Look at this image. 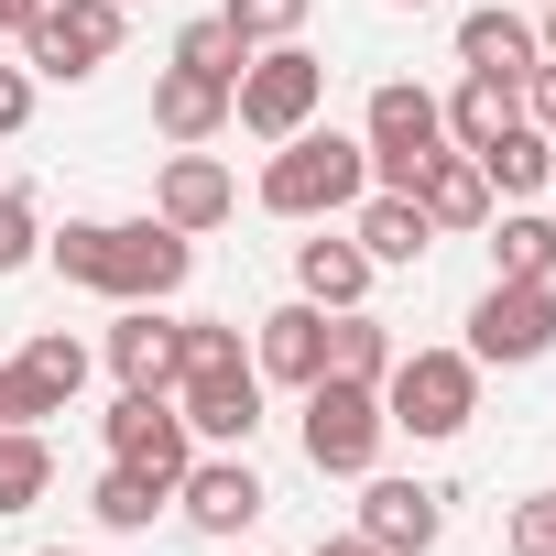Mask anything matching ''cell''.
Here are the masks:
<instances>
[{
	"instance_id": "1",
	"label": "cell",
	"mask_w": 556,
	"mask_h": 556,
	"mask_svg": "<svg viewBox=\"0 0 556 556\" xmlns=\"http://www.w3.org/2000/svg\"><path fill=\"white\" fill-rule=\"evenodd\" d=\"M55 273L88 285V295H121V306H164L186 273H197V251L164 218H66L55 229Z\"/></svg>"
},
{
	"instance_id": "2",
	"label": "cell",
	"mask_w": 556,
	"mask_h": 556,
	"mask_svg": "<svg viewBox=\"0 0 556 556\" xmlns=\"http://www.w3.org/2000/svg\"><path fill=\"white\" fill-rule=\"evenodd\" d=\"M361 186H371V153H361L350 131H295L285 153L262 164V207H273V218H328V207H361Z\"/></svg>"
},
{
	"instance_id": "3",
	"label": "cell",
	"mask_w": 556,
	"mask_h": 556,
	"mask_svg": "<svg viewBox=\"0 0 556 556\" xmlns=\"http://www.w3.org/2000/svg\"><path fill=\"white\" fill-rule=\"evenodd\" d=\"M480 415V361L469 350H404L393 371H382V426H404V437H458Z\"/></svg>"
},
{
	"instance_id": "4",
	"label": "cell",
	"mask_w": 556,
	"mask_h": 556,
	"mask_svg": "<svg viewBox=\"0 0 556 556\" xmlns=\"http://www.w3.org/2000/svg\"><path fill=\"white\" fill-rule=\"evenodd\" d=\"M361 153H371V186H382V197H415L426 164L447 153V110L393 77V88H371V142H361Z\"/></svg>"
},
{
	"instance_id": "5",
	"label": "cell",
	"mask_w": 556,
	"mask_h": 556,
	"mask_svg": "<svg viewBox=\"0 0 556 556\" xmlns=\"http://www.w3.org/2000/svg\"><path fill=\"white\" fill-rule=\"evenodd\" d=\"M317 99H328V66H317L306 45H273V55H251V66L229 77V110H240V131H262V142H295V131L317 121Z\"/></svg>"
},
{
	"instance_id": "6",
	"label": "cell",
	"mask_w": 556,
	"mask_h": 556,
	"mask_svg": "<svg viewBox=\"0 0 556 556\" xmlns=\"http://www.w3.org/2000/svg\"><path fill=\"white\" fill-rule=\"evenodd\" d=\"M306 458H317L328 480H361V469L382 458V393L317 371V382H306Z\"/></svg>"
},
{
	"instance_id": "7",
	"label": "cell",
	"mask_w": 556,
	"mask_h": 556,
	"mask_svg": "<svg viewBox=\"0 0 556 556\" xmlns=\"http://www.w3.org/2000/svg\"><path fill=\"white\" fill-rule=\"evenodd\" d=\"M23 45H34L45 77H99L121 55V0H45V12L23 23Z\"/></svg>"
},
{
	"instance_id": "8",
	"label": "cell",
	"mask_w": 556,
	"mask_h": 556,
	"mask_svg": "<svg viewBox=\"0 0 556 556\" xmlns=\"http://www.w3.org/2000/svg\"><path fill=\"white\" fill-rule=\"evenodd\" d=\"M545 350H556V295H545V285H491V295L469 306V361L523 371V361H545Z\"/></svg>"
},
{
	"instance_id": "9",
	"label": "cell",
	"mask_w": 556,
	"mask_h": 556,
	"mask_svg": "<svg viewBox=\"0 0 556 556\" xmlns=\"http://www.w3.org/2000/svg\"><path fill=\"white\" fill-rule=\"evenodd\" d=\"M77 382H88V350H77L66 328L23 339V361L0 371V426H45V415H66V404H77Z\"/></svg>"
},
{
	"instance_id": "10",
	"label": "cell",
	"mask_w": 556,
	"mask_h": 556,
	"mask_svg": "<svg viewBox=\"0 0 556 556\" xmlns=\"http://www.w3.org/2000/svg\"><path fill=\"white\" fill-rule=\"evenodd\" d=\"M110 458H121V469H153V480L175 491V480L197 469V437H186V415H175L164 393H131V382H121V404H110Z\"/></svg>"
},
{
	"instance_id": "11",
	"label": "cell",
	"mask_w": 556,
	"mask_h": 556,
	"mask_svg": "<svg viewBox=\"0 0 556 556\" xmlns=\"http://www.w3.org/2000/svg\"><path fill=\"white\" fill-rule=\"evenodd\" d=\"M437 523H447V491H426V480H371L361 491V545L371 556H426Z\"/></svg>"
},
{
	"instance_id": "12",
	"label": "cell",
	"mask_w": 556,
	"mask_h": 556,
	"mask_svg": "<svg viewBox=\"0 0 556 556\" xmlns=\"http://www.w3.org/2000/svg\"><path fill=\"white\" fill-rule=\"evenodd\" d=\"M175 415H186V437H207V447H251V426H262L251 361H240V371H207V382H175Z\"/></svg>"
},
{
	"instance_id": "13",
	"label": "cell",
	"mask_w": 556,
	"mask_h": 556,
	"mask_svg": "<svg viewBox=\"0 0 556 556\" xmlns=\"http://www.w3.org/2000/svg\"><path fill=\"white\" fill-rule=\"evenodd\" d=\"M175 491H186V523H197V534H240V523H262V502H273V491L251 480V458H197Z\"/></svg>"
},
{
	"instance_id": "14",
	"label": "cell",
	"mask_w": 556,
	"mask_h": 556,
	"mask_svg": "<svg viewBox=\"0 0 556 556\" xmlns=\"http://www.w3.org/2000/svg\"><path fill=\"white\" fill-rule=\"evenodd\" d=\"M458 66H469V77H534L545 45H534V23L513 12V0H491V12L458 23Z\"/></svg>"
},
{
	"instance_id": "15",
	"label": "cell",
	"mask_w": 556,
	"mask_h": 556,
	"mask_svg": "<svg viewBox=\"0 0 556 556\" xmlns=\"http://www.w3.org/2000/svg\"><path fill=\"white\" fill-rule=\"evenodd\" d=\"M153 218H164V229H186V240H197V229H218V218H229V164H207V153H175V164H164V197H153Z\"/></svg>"
},
{
	"instance_id": "16",
	"label": "cell",
	"mask_w": 556,
	"mask_h": 556,
	"mask_svg": "<svg viewBox=\"0 0 556 556\" xmlns=\"http://www.w3.org/2000/svg\"><path fill=\"white\" fill-rule=\"evenodd\" d=\"M262 371L306 393V382L328 371V306H273V317H262Z\"/></svg>"
},
{
	"instance_id": "17",
	"label": "cell",
	"mask_w": 556,
	"mask_h": 556,
	"mask_svg": "<svg viewBox=\"0 0 556 556\" xmlns=\"http://www.w3.org/2000/svg\"><path fill=\"white\" fill-rule=\"evenodd\" d=\"M218 121H229V77L164 66V88H153V131H164V142H207Z\"/></svg>"
},
{
	"instance_id": "18",
	"label": "cell",
	"mask_w": 556,
	"mask_h": 556,
	"mask_svg": "<svg viewBox=\"0 0 556 556\" xmlns=\"http://www.w3.org/2000/svg\"><path fill=\"white\" fill-rule=\"evenodd\" d=\"M415 207H426V229H480V218H491V175H480V153H437L426 186H415Z\"/></svg>"
},
{
	"instance_id": "19",
	"label": "cell",
	"mask_w": 556,
	"mask_h": 556,
	"mask_svg": "<svg viewBox=\"0 0 556 556\" xmlns=\"http://www.w3.org/2000/svg\"><path fill=\"white\" fill-rule=\"evenodd\" d=\"M110 371H121L131 393H175V317L131 306V317L110 328Z\"/></svg>"
},
{
	"instance_id": "20",
	"label": "cell",
	"mask_w": 556,
	"mask_h": 556,
	"mask_svg": "<svg viewBox=\"0 0 556 556\" xmlns=\"http://www.w3.org/2000/svg\"><path fill=\"white\" fill-rule=\"evenodd\" d=\"M513 121H523V77H469V88L447 99V142H458V153H491Z\"/></svg>"
},
{
	"instance_id": "21",
	"label": "cell",
	"mask_w": 556,
	"mask_h": 556,
	"mask_svg": "<svg viewBox=\"0 0 556 556\" xmlns=\"http://www.w3.org/2000/svg\"><path fill=\"white\" fill-rule=\"evenodd\" d=\"M295 285H306V306L339 317V306L371 295V251H361V240H306V251H295Z\"/></svg>"
},
{
	"instance_id": "22",
	"label": "cell",
	"mask_w": 556,
	"mask_h": 556,
	"mask_svg": "<svg viewBox=\"0 0 556 556\" xmlns=\"http://www.w3.org/2000/svg\"><path fill=\"white\" fill-rule=\"evenodd\" d=\"M480 175H491L502 197H534V186H556V142H545L534 121H513V131H502V142L480 153Z\"/></svg>"
},
{
	"instance_id": "23",
	"label": "cell",
	"mask_w": 556,
	"mask_h": 556,
	"mask_svg": "<svg viewBox=\"0 0 556 556\" xmlns=\"http://www.w3.org/2000/svg\"><path fill=\"white\" fill-rule=\"evenodd\" d=\"M350 240H361L371 262H426V240H437V229H426V207H415V197H371Z\"/></svg>"
},
{
	"instance_id": "24",
	"label": "cell",
	"mask_w": 556,
	"mask_h": 556,
	"mask_svg": "<svg viewBox=\"0 0 556 556\" xmlns=\"http://www.w3.org/2000/svg\"><path fill=\"white\" fill-rule=\"evenodd\" d=\"M55 491V447L34 426H0V513H34Z\"/></svg>"
},
{
	"instance_id": "25",
	"label": "cell",
	"mask_w": 556,
	"mask_h": 556,
	"mask_svg": "<svg viewBox=\"0 0 556 556\" xmlns=\"http://www.w3.org/2000/svg\"><path fill=\"white\" fill-rule=\"evenodd\" d=\"M328 371H339V382H371V393H382V371H393V339H382V328H371L361 306H339V317H328Z\"/></svg>"
},
{
	"instance_id": "26",
	"label": "cell",
	"mask_w": 556,
	"mask_h": 556,
	"mask_svg": "<svg viewBox=\"0 0 556 556\" xmlns=\"http://www.w3.org/2000/svg\"><path fill=\"white\" fill-rule=\"evenodd\" d=\"M88 513H99L110 534H142V523L164 513V480H153V469H121V458H110V469H99V491H88Z\"/></svg>"
},
{
	"instance_id": "27",
	"label": "cell",
	"mask_w": 556,
	"mask_h": 556,
	"mask_svg": "<svg viewBox=\"0 0 556 556\" xmlns=\"http://www.w3.org/2000/svg\"><path fill=\"white\" fill-rule=\"evenodd\" d=\"M491 262H502V285H545V273H556V218H502L491 229Z\"/></svg>"
},
{
	"instance_id": "28",
	"label": "cell",
	"mask_w": 556,
	"mask_h": 556,
	"mask_svg": "<svg viewBox=\"0 0 556 556\" xmlns=\"http://www.w3.org/2000/svg\"><path fill=\"white\" fill-rule=\"evenodd\" d=\"M175 66H197V77H240V66H251V45L207 12V23H186V34H175Z\"/></svg>"
},
{
	"instance_id": "29",
	"label": "cell",
	"mask_w": 556,
	"mask_h": 556,
	"mask_svg": "<svg viewBox=\"0 0 556 556\" xmlns=\"http://www.w3.org/2000/svg\"><path fill=\"white\" fill-rule=\"evenodd\" d=\"M240 45H285L295 23H306V0H229V12H218Z\"/></svg>"
},
{
	"instance_id": "30",
	"label": "cell",
	"mask_w": 556,
	"mask_h": 556,
	"mask_svg": "<svg viewBox=\"0 0 556 556\" xmlns=\"http://www.w3.org/2000/svg\"><path fill=\"white\" fill-rule=\"evenodd\" d=\"M513 556H556V491L513 502Z\"/></svg>"
},
{
	"instance_id": "31",
	"label": "cell",
	"mask_w": 556,
	"mask_h": 556,
	"mask_svg": "<svg viewBox=\"0 0 556 556\" xmlns=\"http://www.w3.org/2000/svg\"><path fill=\"white\" fill-rule=\"evenodd\" d=\"M23 262H34V197L0 186V273H23Z\"/></svg>"
},
{
	"instance_id": "32",
	"label": "cell",
	"mask_w": 556,
	"mask_h": 556,
	"mask_svg": "<svg viewBox=\"0 0 556 556\" xmlns=\"http://www.w3.org/2000/svg\"><path fill=\"white\" fill-rule=\"evenodd\" d=\"M523 110H534V131H545V142H556V55H545V66H534V77H523Z\"/></svg>"
},
{
	"instance_id": "33",
	"label": "cell",
	"mask_w": 556,
	"mask_h": 556,
	"mask_svg": "<svg viewBox=\"0 0 556 556\" xmlns=\"http://www.w3.org/2000/svg\"><path fill=\"white\" fill-rule=\"evenodd\" d=\"M23 121H34V77H23V66H0V131H23Z\"/></svg>"
},
{
	"instance_id": "34",
	"label": "cell",
	"mask_w": 556,
	"mask_h": 556,
	"mask_svg": "<svg viewBox=\"0 0 556 556\" xmlns=\"http://www.w3.org/2000/svg\"><path fill=\"white\" fill-rule=\"evenodd\" d=\"M34 12H45V0H0V34H23V23H34Z\"/></svg>"
},
{
	"instance_id": "35",
	"label": "cell",
	"mask_w": 556,
	"mask_h": 556,
	"mask_svg": "<svg viewBox=\"0 0 556 556\" xmlns=\"http://www.w3.org/2000/svg\"><path fill=\"white\" fill-rule=\"evenodd\" d=\"M317 556H371V545L361 534H317Z\"/></svg>"
},
{
	"instance_id": "36",
	"label": "cell",
	"mask_w": 556,
	"mask_h": 556,
	"mask_svg": "<svg viewBox=\"0 0 556 556\" xmlns=\"http://www.w3.org/2000/svg\"><path fill=\"white\" fill-rule=\"evenodd\" d=\"M534 45H545V55H556V0H545V23H534Z\"/></svg>"
},
{
	"instance_id": "37",
	"label": "cell",
	"mask_w": 556,
	"mask_h": 556,
	"mask_svg": "<svg viewBox=\"0 0 556 556\" xmlns=\"http://www.w3.org/2000/svg\"><path fill=\"white\" fill-rule=\"evenodd\" d=\"M404 12H426V0H404Z\"/></svg>"
},
{
	"instance_id": "38",
	"label": "cell",
	"mask_w": 556,
	"mask_h": 556,
	"mask_svg": "<svg viewBox=\"0 0 556 556\" xmlns=\"http://www.w3.org/2000/svg\"><path fill=\"white\" fill-rule=\"evenodd\" d=\"M45 556H66V545H45Z\"/></svg>"
},
{
	"instance_id": "39",
	"label": "cell",
	"mask_w": 556,
	"mask_h": 556,
	"mask_svg": "<svg viewBox=\"0 0 556 556\" xmlns=\"http://www.w3.org/2000/svg\"><path fill=\"white\" fill-rule=\"evenodd\" d=\"M121 12H131V0H121Z\"/></svg>"
}]
</instances>
